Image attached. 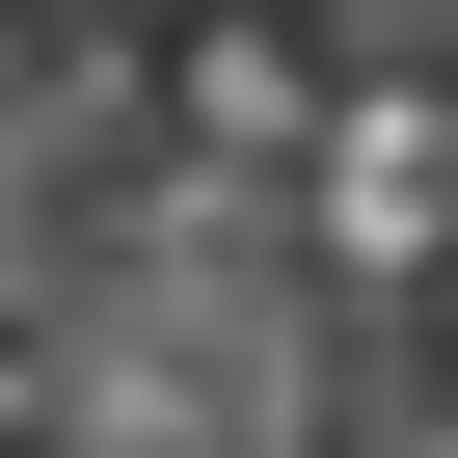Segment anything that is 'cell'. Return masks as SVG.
Masks as SVG:
<instances>
[{
  "mask_svg": "<svg viewBox=\"0 0 458 458\" xmlns=\"http://www.w3.org/2000/svg\"><path fill=\"white\" fill-rule=\"evenodd\" d=\"M297 216H324L351 297H431V270H458V108H431V81H351V108L297 135Z\"/></svg>",
  "mask_w": 458,
  "mask_h": 458,
  "instance_id": "obj_1",
  "label": "cell"
},
{
  "mask_svg": "<svg viewBox=\"0 0 458 458\" xmlns=\"http://www.w3.org/2000/svg\"><path fill=\"white\" fill-rule=\"evenodd\" d=\"M162 108H189V135H216V162H297V135H324V108H297V55H270V28H189V55H162Z\"/></svg>",
  "mask_w": 458,
  "mask_h": 458,
  "instance_id": "obj_2",
  "label": "cell"
}]
</instances>
